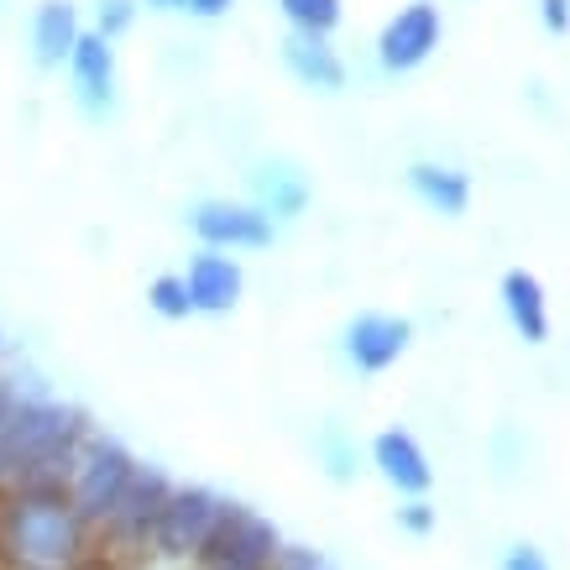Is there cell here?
Listing matches in <instances>:
<instances>
[{
    "label": "cell",
    "mask_w": 570,
    "mask_h": 570,
    "mask_svg": "<svg viewBox=\"0 0 570 570\" xmlns=\"http://www.w3.org/2000/svg\"><path fill=\"white\" fill-rule=\"evenodd\" d=\"M0 566L6 570H100V539L63 487L0 492Z\"/></svg>",
    "instance_id": "6da1fadb"
},
{
    "label": "cell",
    "mask_w": 570,
    "mask_h": 570,
    "mask_svg": "<svg viewBox=\"0 0 570 570\" xmlns=\"http://www.w3.org/2000/svg\"><path fill=\"white\" fill-rule=\"evenodd\" d=\"M95 424L85 409L58 403L48 393H27L17 403L11 424L0 430V492H27V487H63L79 445Z\"/></svg>",
    "instance_id": "7a4b0ae2"
},
{
    "label": "cell",
    "mask_w": 570,
    "mask_h": 570,
    "mask_svg": "<svg viewBox=\"0 0 570 570\" xmlns=\"http://www.w3.org/2000/svg\"><path fill=\"white\" fill-rule=\"evenodd\" d=\"M137 466H141L137 455H131L121 440H110V434H100V430H95L85 445H79L63 492H69V502L79 508V513H85L89 529H100V523L116 513V502L126 498V487H131Z\"/></svg>",
    "instance_id": "3957f363"
},
{
    "label": "cell",
    "mask_w": 570,
    "mask_h": 570,
    "mask_svg": "<svg viewBox=\"0 0 570 570\" xmlns=\"http://www.w3.org/2000/svg\"><path fill=\"white\" fill-rule=\"evenodd\" d=\"M277 550H283V534L277 523L246 502H225L215 534L205 539V550L194 554L189 570H273Z\"/></svg>",
    "instance_id": "277c9868"
},
{
    "label": "cell",
    "mask_w": 570,
    "mask_h": 570,
    "mask_svg": "<svg viewBox=\"0 0 570 570\" xmlns=\"http://www.w3.org/2000/svg\"><path fill=\"white\" fill-rule=\"evenodd\" d=\"M220 492H209V487H178L168 492V502H163V513H157V529H153V544H147V554H157V560H174V566H194V554L205 550V539L215 534V523H220L225 513Z\"/></svg>",
    "instance_id": "5b68a950"
},
{
    "label": "cell",
    "mask_w": 570,
    "mask_h": 570,
    "mask_svg": "<svg viewBox=\"0 0 570 570\" xmlns=\"http://www.w3.org/2000/svg\"><path fill=\"white\" fill-rule=\"evenodd\" d=\"M168 492H174L168 471H163V466H147V461H141L137 476H131V487H126V498L116 502V513H110V519L95 529V539H100L110 554H147V544H153V529H157V513H163Z\"/></svg>",
    "instance_id": "8992f818"
},
{
    "label": "cell",
    "mask_w": 570,
    "mask_h": 570,
    "mask_svg": "<svg viewBox=\"0 0 570 570\" xmlns=\"http://www.w3.org/2000/svg\"><path fill=\"white\" fill-rule=\"evenodd\" d=\"M440 32H445V21H440V6L434 0H414V6H403L377 37V63L387 73H409L419 69L434 48H440Z\"/></svg>",
    "instance_id": "52a82bcc"
},
{
    "label": "cell",
    "mask_w": 570,
    "mask_h": 570,
    "mask_svg": "<svg viewBox=\"0 0 570 570\" xmlns=\"http://www.w3.org/2000/svg\"><path fill=\"white\" fill-rule=\"evenodd\" d=\"M409 341H414V325L403 314H356L346 325V335H341L346 362L356 372H387L409 351Z\"/></svg>",
    "instance_id": "ba28073f"
},
{
    "label": "cell",
    "mask_w": 570,
    "mask_h": 570,
    "mask_svg": "<svg viewBox=\"0 0 570 570\" xmlns=\"http://www.w3.org/2000/svg\"><path fill=\"white\" fill-rule=\"evenodd\" d=\"M194 236L209 252H236V246H267L273 242V220L257 205H230V199H205L194 209Z\"/></svg>",
    "instance_id": "9c48e42d"
},
{
    "label": "cell",
    "mask_w": 570,
    "mask_h": 570,
    "mask_svg": "<svg viewBox=\"0 0 570 570\" xmlns=\"http://www.w3.org/2000/svg\"><path fill=\"white\" fill-rule=\"evenodd\" d=\"M372 466H377V476L393 487L397 498H424L434 487L430 455H424V445L409 430H382L372 440Z\"/></svg>",
    "instance_id": "30bf717a"
},
{
    "label": "cell",
    "mask_w": 570,
    "mask_h": 570,
    "mask_svg": "<svg viewBox=\"0 0 570 570\" xmlns=\"http://www.w3.org/2000/svg\"><path fill=\"white\" fill-rule=\"evenodd\" d=\"M184 288H189V309L194 314H230L236 298H242L246 277H242V262L225 257V252H199L184 273Z\"/></svg>",
    "instance_id": "8fae6325"
},
{
    "label": "cell",
    "mask_w": 570,
    "mask_h": 570,
    "mask_svg": "<svg viewBox=\"0 0 570 570\" xmlns=\"http://www.w3.org/2000/svg\"><path fill=\"white\" fill-rule=\"evenodd\" d=\"M69 69H73V85H79L85 110L100 116V110L116 105V52H110V42L100 32H79V42L69 52Z\"/></svg>",
    "instance_id": "7c38bea8"
},
{
    "label": "cell",
    "mask_w": 570,
    "mask_h": 570,
    "mask_svg": "<svg viewBox=\"0 0 570 570\" xmlns=\"http://www.w3.org/2000/svg\"><path fill=\"white\" fill-rule=\"evenodd\" d=\"M283 63L294 69V79H298V85L325 89V95H335V89L346 85V63L335 58V48H330L325 37L288 32V37H283Z\"/></svg>",
    "instance_id": "4fadbf2b"
},
{
    "label": "cell",
    "mask_w": 570,
    "mask_h": 570,
    "mask_svg": "<svg viewBox=\"0 0 570 570\" xmlns=\"http://www.w3.org/2000/svg\"><path fill=\"white\" fill-rule=\"evenodd\" d=\"M502 309H508L513 330H519L529 346H539L550 335V304H544V283L534 273H523V267L502 273Z\"/></svg>",
    "instance_id": "5bb4252c"
},
{
    "label": "cell",
    "mask_w": 570,
    "mask_h": 570,
    "mask_svg": "<svg viewBox=\"0 0 570 570\" xmlns=\"http://www.w3.org/2000/svg\"><path fill=\"white\" fill-rule=\"evenodd\" d=\"M252 184H257V209L267 220H273V215H298V209L309 205V178L298 174L288 157L262 163L257 174H252Z\"/></svg>",
    "instance_id": "9a60e30c"
},
{
    "label": "cell",
    "mask_w": 570,
    "mask_h": 570,
    "mask_svg": "<svg viewBox=\"0 0 570 570\" xmlns=\"http://www.w3.org/2000/svg\"><path fill=\"white\" fill-rule=\"evenodd\" d=\"M73 42H79V17H73L69 0H42L32 17V48H37V63L42 69H58L69 63Z\"/></svg>",
    "instance_id": "2e32d148"
},
{
    "label": "cell",
    "mask_w": 570,
    "mask_h": 570,
    "mask_svg": "<svg viewBox=\"0 0 570 570\" xmlns=\"http://www.w3.org/2000/svg\"><path fill=\"white\" fill-rule=\"evenodd\" d=\"M409 189L440 215H461L471 205V174L450 168V163H414L409 168Z\"/></svg>",
    "instance_id": "e0dca14e"
},
{
    "label": "cell",
    "mask_w": 570,
    "mask_h": 570,
    "mask_svg": "<svg viewBox=\"0 0 570 570\" xmlns=\"http://www.w3.org/2000/svg\"><path fill=\"white\" fill-rule=\"evenodd\" d=\"M314 461L325 466L330 482H351L356 466H362V450H356V440L341 424H325V430L314 434Z\"/></svg>",
    "instance_id": "ac0fdd59"
},
{
    "label": "cell",
    "mask_w": 570,
    "mask_h": 570,
    "mask_svg": "<svg viewBox=\"0 0 570 570\" xmlns=\"http://www.w3.org/2000/svg\"><path fill=\"white\" fill-rule=\"evenodd\" d=\"M283 17L294 32H309V37H330L341 27V0H277Z\"/></svg>",
    "instance_id": "d6986e66"
},
{
    "label": "cell",
    "mask_w": 570,
    "mask_h": 570,
    "mask_svg": "<svg viewBox=\"0 0 570 570\" xmlns=\"http://www.w3.org/2000/svg\"><path fill=\"white\" fill-rule=\"evenodd\" d=\"M147 304H153L163 320H189V288H184V277H153V288H147Z\"/></svg>",
    "instance_id": "ffe728a7"
},
{
    "label": "cell",
    "mask_w": 570,
    "mask_h": 570,
    "mask_svg": "<svg viewBox=\"0 0 570 570\" xmlns=\"http://www.w3.org/2000/svg\"><path fill=\"white\" fill-rule=\"evenodd\" d=\"M434 523H440V513H434V502H424V498H409L397 508V529H403V534L424 539V534H434Z\"/></svg>",
    "instance_id": "44dd1931"
},
{
    "label": "cell",
    "mask_w": 570,
    "mask_h": 570,
    "mask_svg": "<svg viewBox=\"0 0 570 570\" xmlns=\"http://www.w3.org/2000/svg\"><path fill=\"white\" fill-rule=\"evenodd\" d=\"M273 570H335V566H330L314 544H288V539H283V550H277Z\"/></svg>",
    "instance_id": "7402d4cb"
},
{
    "label": "cell",
    "mask_w": 570,
    "mask_h": 570,
    "mask_svg": "<svg viewBox=\"0 0 570 570\" xmlns=\"http://www.w3.org/2000/svg\"><path fill=\"white\" fill-rule=\"evenodd\" d=\"M131 17H137L131 0H100V27H95V32L110 42V37H121L126 27H131Z\"/></svg>",
    "instance_id": "603a6c76"
},
{
    "label": "cell",
    "mask_w": 570,
    "mask_h": 570,
    "mask_svg": "<svg viewBox=\"0 0 570 570\" xmlns=\"http://www.w3.org/2000/svg\"><path fill=\"white\" fill-rule=\"evenodd\" d=\"M502 570H554V566L544 560V550H534V544H508Z\"/></svg>",
    "instance_id": "cb8c5ba5"
},
{
    "label": "cell",
    "mask_w": 570,
    "mask_h": 570,
    "mask_svg": "<svg viewBox=\"0 0 570 570\" xmlns=\"http://www.w3.org/2000/svg\"><path fill=\"white\" fill-rule=\"evenodd\" d=\"M539 17H544V27H550L554 37L570 32V0H539Z\"/></svg>",
    "instance_id": "d4e9b609"
},
{
    "label": "cell",
    "mask_w": 570,
    "mask_h": 570,
    "mask_svg": "<svg viewBox=\"0 0 570 570\" xmlns=\"http://www.w3.org/2000/svg\"><path fill=\"white\" fill-rule=\"evenodd\" d=\"M21 397H27V393H21L17 382H6V377H0V430L11 424V414H17V403H21Z\"/></svg>",
    "instance_id": "484cf974"
},
{
    "label": "cell",
    "mask_w": 570,
    "mask_h": 570,
    "mask_svg": "<svg viewBox=\"0 0 570 570\" xmlns=\"http://www.w3.org/2000/svg\"><path fill=\"white\" fill-rule=\"evenodd\" d=\"M236 0H189V11L194 17H220V11H230Z\"/></svg>",
    "instance_id": "4316f807"
},
{
    "label": "cell",
    "mask_w": 570,
    "mask_h": 570,
    "mask_svg": "<svg viewBox=\"0 0 570 570\" xmlns=\"http://www.w3.org/2000/svg\"><path fill=\"white\" fill-rule=\"evenodd\" d=\"M153 6H163V11H178V6H189V0H153Z\"/></svg>",
    "instance_id": "83f0119b"
},
{
    "label": "cell",
    "mask_w": 570,
    "mask_h": 570,
    "mask_svg": "<svg viewBox=\"0 0 570 570\" xmlns=\"http://www.w3.org/2000/svg\"><path fill=\"white\" fill-rule=\"evenodd\" d=\"M0 351H6V346H0Z\"/></svg>",
    "instance_id": "f1b7e54d"
}]
</instances>
